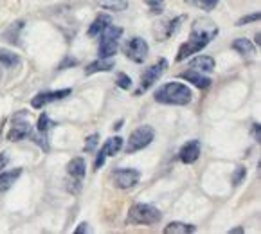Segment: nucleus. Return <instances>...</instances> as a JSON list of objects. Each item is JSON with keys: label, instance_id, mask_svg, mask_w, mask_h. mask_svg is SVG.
Returning a JSON list of instances; mask_svg holds the SVG:
<instances>
[{"label": "nucleus", "instance_id": "f257e3e1", "mask_svg": "<svg viewBox=\"0 0 261 234\" xmlns=\"http://www.w3.org/2000/svg\"><path fill=\"white\" fill-rule=\"evenodd\" d=\"M218 35V25L209 18H196L191 25V35L188 42L182 43L177 54V62H184L195 53H200L202 49L209 45Z\"/></svg>", "mask_w": 261, "mask_h": 234}, {"label": "nucleus", "instance_id": "f03ea898", "mask_svg": "<svg viewBox=\"0 0 261 234\" xmlns=\"http://www.w3.org/2000/svg\"><path fill=\"white\" fill-rule=\"evenodd\" d=\"M193 99V92L188 85L177 83V81H171V83L162 85L161 89L155 92V101L161 105H175V107H186Z\"/></svg>", "mask_w": 261, "mask_h": 234}, {"label": "nucleus", "instance_id": "7ed1b4c3", "mask_svg": "<svg viewBox=\"0 0 261 234\" xmlns=\"http://www.w3.org/2000/svg\"><path fill=\"white\" fill-rule=\"evenodd\" d=\"M162 220V213L150 203H134L128 211V225H153Z\"/></svg>", "mask_w": 261, "mask_h": 234}, {"label": "nucleus", "instance_id": "20e7f679", "mask_svg": "<svg viewBox=\"0 0 261 234\" xmlns=\"http://www.w3.org/2000/svg\"><path fill=\"white\" fill-rule=\"evenodd\" d=\"M123 35V27L117 25H107L103 31L99 33V58H112L117 53V47H119V38Z\"/></svg>", "mask_w": 261, "mask_h": 234}, {"label": "nucleus", "instance_id": "39448f33", "mask_svg": "<svg viewBox=\"0 0 261 234\" xmlns=\"http://www.w3.org/2000/svg\"><path fill=\"white\" fill-rule=\"evenodd\" d=\"M155 139V130L148 124L144 126H139L137 130H134L130 134V139H128L126 144V153H137V151L144 150L146 146L151 144V141Z\"/></svg>", "mask_w": 261, "mask_h": 234}, {"label": "nucleus", "instance_id": "423d86ee", "mask_svg": "<svg viewBox=\"0 0 261 234\" xmlns=\"http://www.w3.org/2000/svg\"><path fill=\"white\" fill-rule=\"evenodd\" d=\"M31 134H33V126H31V123H29L27 112L22 110V112H18V114H15V117H13V124L8 132L9 141H13V142L23 141V139L31 137Z\"/></svg>", "mask_w": 261, "mask_h": 234}, {"label": "nucleus", "instance_id": "0eeeda50", "mask_svg": "<svg viewBox=\"0 0 261 234\" xmlns=\"http://www.w3.org/2000/svg\"><path fill=\"white\" fill-rule=\"evenodd\" d=\"M123 53L128 60L135 63H142L148 58V53H150V47H148L146 40H142L141 36H134V38L126 40L123 45Z\"/></svg>", "mask_w": 261, "mask_h": 234}, {"label": "nucleus", "instance_id": "6e6552de", "mask_svg": "<svg viewBox=\"0 0 261 234\" xmlns=\"http://www.w3.org/2000/svg\"><path fill=\"white\" fill-rule=\"evenodd\" d=\"M166 67H168V60L161 58L157 63H153V65L148 67V69L144 70V74L141 76V87H139V90H137V96L141 92H146L148 89H151V87L161 80V76L164 74Z\"/></svg>", "mask_w": 261, "mask_h": 234}, {"label": "nucleus", "instance_id": "1a4fd4ad", "mask_svg": "<svg viewBox=\"0 0 261 234\" xmlns=\"http://www.w3.org/2000/svg\"><path fill=\"white\" fill-rule=\"evenodd\" d=\"M53 121L49 119V115L47 114H42L38 117V124H36V132L33 130L31 134V139L36 142V144L42 148L43 151H49V130L53 128Z\"/></svg>", "mask_w": 261, "mask_h": 234}, {"label": "nucleus", "instance_id": "9d476101", "mask_svg": "<svg viewBox=\"0 0 261 234\" xmlns=\"http://www.w3.org/2000/svg\"><path fill=\"white\" fill-rule=\"evenodd\" d=\"M112 178H114L115 188L130 189L139 182L141 173H139L137 169H115V171L112 173Z\"/></svg>", "mask_w": 261, "mask_h": 234}, {"label": "nucleus", "instance_id": "9b49d317", "mask_svg": "<svg viewBox=\"0 0 261 234\" xmlns=\"http://www.w3.org/2000/svg\"><path fill=\"white\" fill-rule=\"evenodd\" d=\"M72 90L70 89H62V90H53V92H40L33 97L31 101V107L33 108H43L45 105L54 103V101H60V99H65L67 96H70Z\"/></svg>", "mask_w": 261, "mask_h": 234}, {"label": "nucleus", "instance_id": "f8f14e48", "mask_svg": "<svg viewBox=\"0 0 261 234\" xmlns=\"http://www.w3.org/2000/svg\"><path fill=\"white\" fill-rule=\"evenodd\" d=\"M184 20H186V16L180 15V16H177V18L166 20V22L159 23V27L155 29V33H157V40H162V42H164V40H168L171 35H175Z\"/></svg>", "mask_w": 261, "mask_h": 234}, {"label": "nucleus", "instance_id": "ddd939ff", "mask_svg": "<svg viewBox=\"0 0 261 234\" xmlns=\"http://www.w3.org/2000/svg\"><path fill=\"white\" fill-rule=\"evenodd\" d=\"M200 151H202V144H200V141H189L180 148L178 157H180V161L184 162V164H193V162L198 161Z\"/></svg>", "mask_w": 261, "mask_h": 234}, {"label": "nucleus", "instance_id": "4468645a", "mask_svg": "<svg viewBox=\"0 0 261 234\" xmlns=\"http://www.w3.org/2000/svg\"><path fill=\"white\" fill-rule=\"evenodd\" d=\"M188 67L193 70H196V72L209 74V72L215 70V60H213L211 56H204V54H202V56L193 58L191 62L188 63Z\"/></svg>", "mask_w": 261, "mask_h": 234}, {"label": "nucleus", "instance_id": "2eb2a0df", "mask_svg": "<svg viewBox=\"0 0 261 234\" xmlns=\"http://www.w3.org/2000/svg\"><path fill=\"white\" fill-rule=\"evenodd\" d=\"M182 80H188L189 83H193L195 87H198V89H207L209 85H211V80H209L207 76H204L202 72H196V70L193 69H188L186 72L180 74Z\"/></svg>", "mask_w": 261, "mask_h": 234}, {"label": "nucleus", "instance_id": "dca6fc26", "mask_svg": "<svg viewBox=\"0 0 261 234\" xmlns=\"http://www.w3.org/2000/svg\"><path fill=\"white\" fill-rule=\"evenodd\" d=\"M67 173H69V177L77 178V180H83L85 173H87V162L85 159L76 157L67 164Z\"/></svg>", "mask_w": 261, "mask_h": 234}, {"label": "nucleus", "instance_id": "f3484780", "mask_svg": "<svg viewBox=\"0 0 261 234\" xmlns=\"http://www.w3.org/2000/svg\"><path fill=\"white\" fill-rule=\"evenodd\" d=\"M114 69V62H112L110 58H99L96 62H92L90 65L85 67V74L90 76V74H96V72H108V70Z\"/></svg>", "mask_w": 261, "mask_h": 234}, {"label": "nucleus", "instance_id": "a211bd4d", "mask_svg": "<svg viewBox=\"0 0 261 234\" xmlns=\"http://www.w3.org/2000/svg\"><path fill=\"white\" fill-rule=\"evenodd\" d=\"M22 175V169L16 168L13 171L8 173H0V193H6L15 186V182L18 180V177Z\"/></svg>", "mask_w": 261, "mask_h": 234}, {"label": "nucleus", "instance_id": "6ab92c4d", "mask_svg": "<svg viewBox=\"0 0 261 234\" xmlns=\"http://www.w3.org/2000/svg\"><path fill=\"white\" fill-rule=\"evenodd\" d=\"M112 23V18L108 15H99V16H96V20H94L92 23H90V27H89V33L87 35L90 36V38H94V36H99V33L103 31L105 27L107 25H110Z\"/></svg>", "mask_w": 261, "mask_h": 234}, {"label": "nucleus", "instance_id": "aec40b11", "mask_svg": "<svg viewBox=\"0 0 261 234\" xmlns=\"http://www.w3.org/2000/svg\"><path fill=\"white\" fill-rule=\"evenodd\" d=\"M196 232V227L191 223H182V222H171L164 227V234H189Z\"/></svg>", "mask_w": 261, "mask_h": 234}, {"label": "nucleus", "instance_id": "412c9836", "mask_svg": "<svg viewBox=\"0 0 261 234\" xmlns=\"http://www.w3.org/2000/svg\"><path fill=\"white\" fill-rule=\"evenodd\" d=\"M101 150L107 153V157L108 155H117L121 150H123V137H119V135H115V137H112V139H108L107 142L103 144V148Z\"/></svg>", "mask_w": 261, "mask_h": 234}, {"label": "nucleus", "instance_id": "4be33fe9", "mask_svg": "<svg viewBox=\"0 0 261 234\" xmlns=\"http://www.w3.org/2000/svg\"><path fill=\"white\" fill-rule=\"evenodd\" d=\"M232 49L236 50V53H240L242 56H252L254 53H256V49H254V43L250 42V40L247 38H238L232 42Z\"/></svg>", "mask_w": 261, "mask_h": 234}, {"label": "nucleus", "instance_id": "5701e85b", "mask_svg": "<svg viewBox=\"0 0 261 234\" xmlns=\"http://www.w3.org/2000/svg\"><path fill=\"white\" fill-rule=\"evenodd\" d=\"M97 4L108 11H124L128 8V0H97Z\"/></svg>", "mask_w": 261, "mask_h": 234}, {"label": "nucleus", "instance_id": "b1692460", "mask_svg": "<svg viewBox=\"0 0 261 234\" xmlns=\"http://www.w3.org/2000/svg\"><path fill=\"white\" fill-rule=\"evenodd\" d=\"M20 63V58L15 53H9V50H0V65L6 67V69H13Z\"/></svg>", "mask_w": 261, "mask_h": 234}, {"label": "nucleus", "instance_id": "393cba45", "mask_svg": "<svg viewBox=\"0 0 261 234\" xmlns=\"http://www.w3.org/2000/svg\"><path fill=\"white\" fill-rule=\"evenodd\" d=\"M186 2H189V4H193V6H196V8L205 9V11H211V9H215L216 6H218L220 0H186Z\"/></svg>", "mask_w": 261, "mask_h": 234}, {"label": "nucleus", "instance_id": "a878e982", "mask_svg": "<svg viewBox=\"0 0 261 234\" xmlns=\"http://www.w3.org/2000/svg\"><path fill=\"white\" fill-rule=\"evenodd\" d=\"M115 85L123 90H130L132 89V77L124 72H119L117 74V80H115Z\"/></svg>", "mask_w": 261, "mask_h": 234}, {"label": "nucleus", "instance_id": "bb28decb", "mask_svg": "<svg viewBox=\"0 0 261 234\" xmlns=\"http://www.w3.org/2000/svg\"><path fill=\"white\" fill-rule=\"evenodd\" d=\"M245 177H247V169L243 168V166H238V168L234 169V173H232V184L240 186L245 180Z\"/></svg>", "mask_w": 261, "mask_h": 234}, {"label": "nucleus", "instance_id": "cd10ccee", "mask_svg": "<svg viewBox=\"0 0 261 234\" xmlns=\"http://www.w3.org/2000/svg\"><path fill=\"white\" fill-rule=\"evenodd\" d=\"M144 2L150 6L151 13H155V15H161L164 11V0H144Z\"/></svg>", "mask_w": 261, "mask_h": 234}, {"label": "nucleus", "instance_id": "c85d7f7f", "mask_svg": "<svg viewBox=\"0 0 261 234\" xmlns=\"http://www.w3.org/2000/svg\"><path fill=\"white\" fill-rule=\"evenodd\" d=\"M97 142H99V135H97V134L90 135V137L87 139V142H85V148H83V150L87 151V153H90V151H94V150H96Z\"/></svg>", "mask_w": 261, "mask_h": 234}, {"label": "nucleus", "instance_id": "c756f323", "mask_svg": "<svg viewBox=\"0 0 261 234\" xmlns=\"http://www.w3.org/2000/svg\"><path fill=\"white\" fill-rule=\"evenodd\" d=\"M259 18H261L259 13H252V15H247V16H243V18H240L238 22H236V25H245V23H249V22H257Z\"/></svg>", "mask_w": 261, "mask_h": 234}, {"label": "nucleus", "instance_id": "7c9ffc66", "mask_svg": "<svg viewBox=\"0 0 261 234\" xmlns=\"http://www.w3.org/2000/svg\"><path fill=\"white\" fill-rule=\"evenodd\" d=\"M105 161H107V153H105L103 150L97 151V157H96V162H94V169H99L101 166L105 164Z\"/></svg>", "mask_w": 261, "mask_h": 234}, {"label": "nucleus", "instance_id": "2f4dec72", "mask_svg": "<svg viewBox=\"0 0 261 234\" xmlns=\"http://www.w3.org/2000/svg\"><path fill=\"white\" fill-rule=\"evenodd\" d=\"M8 162H9V155H8V151H2L0 153V171L8 166Z\"/></svg>", "mask_w": 261, "mask_h": 234}, {"label": "nucleus", "instance_id": "473e14b6", "mask_svg": "<svg viewBox=\"0 0 261 234\" xmlns=\"http://www.w3.org/2000/svg\"><path fill=\"white\" fill-rule=\"evenodd\" d=\"M76 234H85V232H90V227L89 223H80V227H76V230H74Z\"/></svg>", "mask_w": 261, "mask_h": 234}, {"label": "nucleus", "instance_id": "72a5a7b5", "mask_svg": "<svg viewBox=\"0 0 261 234\" xmlns=\"http://www.w3.org/2000/svg\"><path fill=\"white\" fill-rule=\"evenodd\" d=\"M252 135H254V139H256L257 142L261 141V126L257 123L252 124Z\"/></svg>", "mask_w": 261, "mask_h": 234}, {"label": "nucleus", "instance_id": "f704fd0d", "mask_svg": "<svg viewBox=\"0 0 261 234\" xmlns=\"http://www.w3.org/2000/svg\"><path fill=\"white\" fill-rule=\"evenodd\" d=\"M229 232L230 234H242L243 232V227H234V229H230Z\"/></svg>", "mask_w": 261, "mask_h": 234}, {"label": "nucleus", "instance_id": "c9c22d12", "mask_svg": "<svg viewBox=\"0 0 261 234\" xmlns=\"http://www.w3.org/2000/svg\"><path fill=\"white\" fill-rule=\"evenodd\" d=\"M254 42H256V45H259V47H261V33H257V35H256V40H254Z\"/></svg>", "mask_w": 261, "mask_h": 234}, {"label": "nucleus", "instance_id": "e433bc0d", "mask_svg": "<svg viewBox=\"0 0 261 234\" xmlns=\"http://www.w3.org/2000/svg\"><path fill=\"white\" fill-rule=\"evenodd\" d=\"M121 126H123V121H119L117 124H114V130H119Z\"/></svg>", "mask_w": 261, "mask_h": 234}]
</instances>
